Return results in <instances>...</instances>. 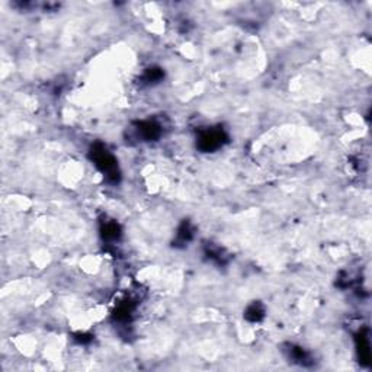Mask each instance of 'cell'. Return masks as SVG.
Returning <instances> with one entry per match:
<instances>
[{"label":"cell","mask_w":372,"mask_h":372,"mask_svg":"<svg viewBox=\"0 0 372 372\" xmlns=\"http://www.w3.org/2000/svg\"><path fill=\"white\" fill-rule=\"evenodd\" d=\"M221 132H215V131H211V132H207V134H204L202 137H201V147L204 148V150H214L215 147H218L221 145Z\"/></svg>","instance_id":"cell-1"}]
</instances>
